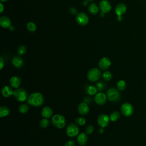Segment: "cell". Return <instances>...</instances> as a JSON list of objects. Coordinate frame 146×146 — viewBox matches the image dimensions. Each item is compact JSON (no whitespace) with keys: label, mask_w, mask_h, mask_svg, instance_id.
<instances>
[{"label":"cell","mask_w":146,"mask_h":146,"mask_svg":"<svg viewBox=\"0 0 146 146\" xmlns=\"http://www.w3.org/2000/svg\"><path fill=\"white\" fill-rule=\"evenodd\" d=\"M44 102V99L43 95L40 92H34L31 94L27 99V104L35 107L42 106Z\"/></svg>","instance_id":"6da1fadb"},{"label":"cell","mask_w":146,"mask_h":146,"mask_svg":"<svg viewBox=\"0 0 146 146\" xmlns=\"http://www.w3.org/2000/svg\"><path fill=\"white\" fill-rule=\"evenodd\" d=\"M13 95L17 100L21 102H25L29 98L27 91L22 88H16L14 91Z\"/></svg>","instance_id":"7a4b0ae2"},{"label":"cell","mask_w":146,"mask_h":146,"mask_svg":"<svg viewBox=\"0 0 146 146\" xmlns=\"http://www.w3.org/2000/svg\"><path fill=\"white\" fill-rule=\"evenodd\" d=\"M51 123L54 127L61 129L65 126L66 120L63 115L56 114L52 117Z\"/></svg>","instance_id":"3957f363"},{"label":"cell","mask_w":146,"mask_h":146,"mask_svg":"<svg viewBox=\"0 0 146 146\" xmlns=\"http://www.w3.org/2000/svg\"><path fill=\"white\" fill-rule=\"evenodd\" d=\"M101 72L98 68H91L87 74V77L89 81L95 82L98 81L101 77Z\"/></svg>","instance_id":"277c9868"},{"label":"cell","mask_w":146,"mask_h":146,"mask_svg":"<svg viewBox=\"0 0 146 146\" xmlns=\"http://www.w3.org/2000/svg\"><path fill=\"white\" fill-rule=\"evenodd\" d=\"M106 96L107 99L110 102H116L120 99V94L117 89L115 88H111L106 92Z\"/></svg>","instance_id":"5b68a950"},{"label":"cell","mask_w":146,"mask_h":146,"mask_svg":"<svg viewBox=\"0 0 146 146\" xmlns=\"http://www.w3.org/2000/svg\"><path fill=\"white\" fill-rule=\"evenodd\" d=\"M120 111L121 113L124 116L129 117L133 114L134 110L131 104L128 102H125L121 105L120 107Z\"/></svg>","instance_id":"8992f818"},{"label":"cell","mask_w":146,"mask_h":146,"mask_svg":"<svg viewBox=\"0 0 146 146\" xmlns=\"http://www.w3.org/2000/svg\"><path fill=\"white\" fill-rule=\"evenodd\" d=\"M79 127L78 125L75 123H70L66 128L67 135L70 137H73L79 134Z\"/></svg>","instance_id":"52a82bcc"},{"label":"cell","mask_w":146,"mask_h":146,"mask_svg":"<svg viewBox=\"0 0 146 146\" xmlns=\"http://www.w3.org/2000/svg\"><path fill=\"white\" fill-rule=\"evenodd\" d=\"M110 120V117L108 115L106 114H102L98 116L97 123L100 127L104 128L109 124Z\"/></svg>","instance_id":"ba28073f"},{"label":"cell","mask_w":146,"mask_h":146,"mask_svg":"<svg viewBox=\"0 0 146 146\" xmlns=\"http://www.w3.org/2000/svg\"><path fill=\"white\" fill-rule=\"evenodd\" d=\"M98 65L99 68L102 70H106L111 66V62L108 58L103 57L99 60Z\"/></svg>","instance_id":"9c48e42d"},{"label":"cell","mask_w":146,"mask_h":146,"mask_svg":"<svg viewBox=\"0 0 146 146\" xmlns=\"http://www.w3.org/2000/svg\"><path fill=\"white\" fill-rule=\"evenodd\" d=\"M107 96L103 92H99L96 94L94 98V100L96 104L100 106H102L106 104L107 102Z\"/></svg>","instance_id":"30bf717a"},{"label":"cell","mask_w":146,"mask_h":146,"mask_svg":"<svg viewBox=\"0 0 146 146\" xmlns=\"http://www.w3.org/2000/svg\"><path fill=\"white\" fill-rule=\"evenodd\" d=\"M88 17L84 13H80L76 16V21L81 26L86 25L88 22Z\"/></svg>","instance_id":"8fae6325"},{"label":"cell","mask_w":146,"mask_h":146,"mask_svg":"<svg viewBox=\"0 0 146 146\" xmlns=\"http://www.w3.org/2000/svg\"><path fill=\"white\" fill-rule=\"evenodd\" d=\"M89 107L88 104L85 102H82L78 106V111L81 115H86L89 112Z\"/></svg>","instance_id":"7c38bea8"},{"label":"cell","mask_w":146,"mask_h":146,"mask_svg":"<svg viewBox=\"0 0 146 146\" xmlns=\"http://www.w3.org/2000/svg\"><path fill=\"white\" fill-rule=\"evenodd\" d=\"M99 6L102 13H107L111 9V5L107 0H102L100 2Z\"/></svg>","instance_id":"4fadbf2b"},{"label":"cell","mask_w":146,"mask_h":146,"mask_svg":"<svg viewBox=\"0 0 146 146\" xmlns=\"http://www.w3.org/2000/svg\"><path fill=\"white\" fill-rule=\"evenodd\" d=\"M14 91L12 87L9 86H4L1 90V93L2 96L4 98H9L11 97L14 94Z\"/></svg>","instance_id":"5bb4252c"},{"label":"cell","mask_w":146,"mask_h":146,"mask_svg":"<svg viewBox=\"0 0 146 146\" xmlns=\"http://www.w3.org/2000/svg\"><path fill=\"white\" fill-rule=\"evenodd\" d=\"M78 144L80 145H84L88 141V136L86 133H81L78 135L76 139Z\"/></svg>","instance_id":"9a60e30c"},{"label":"cell","mask_w":146,"mask_h":146,"mask_svg":"<svg viewBox=\"0 0 146 146\" xmlns=\"http://www.w3.org/2000/svg\"><path fill=\"white\" fill-rule=\"evenodd\" d=\"M12 64L16 68H21L23 65L22 58L19 56H15L12 59Z\"/></svg>","instance_id":"2e32d148"},{"label":"cell","mask_w":146,"mask_h":146,"mask_svg":"<svg viewBox=\"0 0 146 146\" xmlns=\"http://www.w3.org/2000/svg\"><path fill=\"white\" fill-rule=\"evenodd\" d=\"M127 11V6L123 3L118 4L115 7V13L117 16H122Z\"/></svg>","instance_id":"e0dca14e"},{"label":"cell","mask_w":146,"mask_h":146,"mask_svg":"<svg viewBox=\"0 0 146 146\" xmlns=\"http://www.w3.org/2000/svg\"><path fill=\"white\" fill-rule=\"evenodd\" d=\"M21 84V79L18 76H13L10 80V84L11 87L18 88Z\"/></svg>","instance_id":"ac0fdd59"},{"label":"cell","mask_w":146,"mask_h":146,"mask_svg":"<svg viewBox=\"0 0 146 146\" xmlns=\"http://www.w3.org/2000/svg\"><path fill=\"white\" fill-rule=\"evenodd\" d=\"M53 114V111L48 106H46L44 107H43V108L41 112V115L42 116L44 117V118H50Z\"/></svg>","instance_id":"d6986e66"},{"label":"cell","mask_w":146,"mask_h":146,"mask_svg":"<svg viewBox=\"0 0 146 146\" xmlns=\"http://www.w3.org/2000/svg\"><path fill=\"white\" fill-rule=\"evenodd\" d=\"M0 24L2 27L8 28L11 26V21L8 17L3 16L0 19Z\"/></svg>","instance_id":"ffe728a7"},{"label":"cell","mask_w":146,"mask_h":146,"mask_svg":"<svg viewBox=\"0 0 146 146\" xmlns=\"http://www.w3.org/2000/svg\"><path fill=\"white\" fill-rule=\"evenodd\" d=\"M86 92L90 95H94L96 94L98 90L95 86L87 84L85 87Z\"/></svg>","instance_id":"44dd1931"},{"label":"cell","mask_w":146,"mask_h":146,"mask_svg":"<svg viewBox=\"0 0 146 146\" xmlns=\"http://www.w3.org/2000/svg\"><path fill=\"white\" fill-rule=\"evenodd\" d=\"M10 113V110L6 106L0 107V117H3L8 116Z\"/></svg>","instance_id":"7402d4cb"},{"label":"cell","mask_w":146,"mask_h":146,"mask_svg":"<svg viewBox=\"0 0 146 146\" xmlns=\"http://www.w3.org/2000/svg\"><path fill=\"white\" fill-rule=\"evenodd\" d=\"M120 114L118 111H113L110 114V119L111 121H116L120 118Z\"/></svg>","instance_id":"603a6c76"},{"label":"cell","mask_w":146,"mask_h":146,"mask_svg":"<svg viewBox=\"0 0 146 146\" xmlns=\"http://www.w3.org/2000/svg\"><path fill=\"white\" fill-rule=\"evenodd\" d=\"M29 107L27 104H22L18 108V111L21 113H26L29 111Z\"/></svg>","instance_id":"cb8c5ba5"},{"label":"cell","mask_w":146,"mask_h":146,"mask_svg":"<svg viewBox=\"0 0 146 146\" xmlns=\"http://www.w3.org/2000/svg\"><path fill=\"white\" fill-rule=\"evenodd\" d=\"M88 10L90 13H91L92 14H96L98 12L99 9L95 3H91L89 6Z\"/></svg>","instance_id":"d4e9b609"},{"label":"cell","mask_w":146,"mask_h":146,"mask_svg":"<svg viewBox=\"0 0 146 146\" xmlns=\"http://www.w3.org/2000/svg\"><path fill=\"white\" fill-rule=\"evenodd\" d=\"M116 87H117V89L119 91H123L127 87V84L125 81H124L123 80H121L117 83Z\"/></svg>","instance_id":"484cf974"},{"label":"cell","mask_w":146,"mask_h":146,"mask_svg":"<svg viewBox=\"0 0 146 146\" xmlns=\"http://www.w3.org/2000/svg\"><path fill=\"white\" fill-rule=\"evenodd\" d=\"M95 87H96L98 91H103L106 87V83H104L103 81H99L96 84V86Z\"/></svg>","instance_id":"4316f807"},{"label":"cell","mask_w":146,"mask_h":146,"mask_svg":"<svg viewBox=\"0 0 146 146\" xmlns=\"http://www.w3.org/2000/svg\"><path fill=\"white\" fill-rule=\"evenodd\" d=\"M102 77L105 81H109V80H111V79L112 78V74H111V72L108 71H106L103 72L102 75Z\"/></svg>","instance_id":"83f0119b"},{"label":"cell","mask_w":146,"mask_h":146,"mask_svg":"<svg viewBox=\"0 0 146 146\" xmlns=\"http://www.w3.org/2000/svg\"><path fill=\"white\" fill-rule=\"evenodd\" d=\"M50 124V121L47 118H44L42 119L39 122V125L41 128H46Z\"/></svg>","instance_id":"f1b7e54d"},{"label":"cell","mask_w":146,"mask_h":146,"mask_svg":"<svg viewBox=\"0 0 146 146\" xmlns=\"http://www.w3.org/2000/svg\"><path fill=\"white\" fill-rule=\"evenodd\" d=\"M75 123L79 126L84 125L86 124V119L83 117H78L75 119Z\"/></svg>","instance_id":"f546056e"},{"label":"cell","mask_w":146,"mask_h":146,"mask_svg":"<svg viewBox=\"0 0 146 146\" xmlns=\"http://www.w3.org/2000/svg\"><path fill=\"white\" fill-rule=\"evenodd\" d=\"M27 29L30 31H34L36 29V26L34 23L30 22L27 24Z\"/></svg>","instance_id":"4dcf8cb0"},{"label":"cell","mask_w":146,"mask_h":146,"mask_svg":"<svg viewBox=\"0 0 146 146\" xmlns=\"http://www.w3.org/2000/svg\"><path fill=\"white\" fill-rule=\"evenodd\" d=\"M26 48L25 46H19L17 50L18 54L19 55H22L25 54L26 53Z\"/></svg>","instance_id":"1f68e13d"},{"label":"cell","mask_w":146,"mask_h":146,"mask_svg":"<svg viewBox=\"0 0 146 146\" xmlns=\"http://www.w3.org/2000/svg\"><path fill=\"white\" fill-rule=\"evenodd\" d=\"M94 131V127L92 125H88L86 128V133L87 135L92 133Z\"/></svg>","instance_id":"d6a6232c"},{"label":"cell","mask_w":146,"mask_h":146,"mask_svg":"<svg viewBox=\"0 0 146 146\" xmlns=\"http://www.w3.org/2000/svg\"><path fill=\"white\" fill-rule=\"evenodd\" d=\"M84 102L86 103L88 105V104H91L92 102V98H91L90 97H88V96H87L84 99Z\"/></svg>","instance_id":"836d02e7"},{"label":"cell","mask_w":146,"mask_h":146,"mask_svg":"<svg viewBox=\"0 0 146 146\" xmlns=\"http://www.w3.org/2000/svg\"><path fill=\"white\" fill-rule=\"evenodd\" d=\"M64 146H75V142L72 140H70L65 143Z\"/></svg>","instance_id":"e575fe53"},{"label":"cell","mask_w":146,"mask_h":146,"mask_svg":"<svg viewBox=\"0 0 146 146\" xmlns=\"http://www.w3.org/2000/svg\"><path fill=\"white\" fill-rule=\"evenodd\" d=\"M3 66H4V60L2 57H1L0 58V70L2 69Z\"/></svg>","instance_id":"d590c367"},{"label":"cell","mask_w":146,"mask_h":146,"mask_svg":"<svg viewBox=\"0 0 146 146\" xmlns=\"http://www.w3.org/2000/svg\"><path fill=\"white\" fill-rule=\"evenodd\" d=\"M70 11L72 14H76L77 11H76V10L75 9V8H73V7H71L70 9Z\"/></svg>","instance_id":"8d00e7d4"},{"label":"cell","mask_w":146,"mask_h":146,"mask_svg":"<svg viewBox=\"0 0 146 146\" xmlns=\"http://www.w3.org/2000/svg\"><path fill=\"white\" fill-rule=\"evenodd\" d=\"M0 6H1V9H0V12L2 13L3 11V4L2 3H0Z\"/></svg>","instance_id":"74e56055"},{"label":"cell","mask_w":146,"mask_h":146,"mask_svg":"<svg viewBox=\"0 0 146 146\" xmlns=\"http://www.w3.org/2000/svg\"><path fill=\"white\" fill-rule=\"evenodd\" d=\"M99 132L100 134H102V133H103L104 132V129H103V127H101V128L99 129Z\"/></svg>","instance_id":"f35d334b"},{"label":"cell","mask_w":146,"mask_h":146,"mask_svg":"<svg viewBox=\"0 0 146 146\" xmlns=\"http://www.w3.org/2000/svg\"><path fill=\"white\" fill-rule=\"evenodd\" d=\"M117 21H122V17L121 16H117Z\"/></svg>","instance_id":"ab89813d"},{"label":"cell","mask_w":146,"mask_h":146,"mask_svg":"<svg viewBox=\"0 0 146 146\" xmlns=\"http://www.w3.org/2000/svg\"><path fill=\"white\" fill-rule=\"evenodd\" d=\"M9 29H10L11 30H14V27L11 26L9 27Z\"/></svg>","instance_id":"60d3db41"},{"label":"cell","mask_w":146,"mask_h":146,"mask_svg":"<svg viewBox=\"0 0 146 146\" xmlns=\"http://www.w3.org/2000/svg\"><path fill=\"white\" fill-rule=\"evenodd\" d=\"M87 4H88V2H87V0L84 2V5L86 6V5H87Z\"/></svg>","instance_id":"b9f144b4"},{"label":"cell","mask_w":146,"mask_h":146,"mask_svg":"<svg viewBox=\"0 0 146 146\" xmlns=\"http://www.w3.org/2000/svg\"><path fill=\"white\" fill-rule=\"evenodd\" d=\"M2 2H5V1H7V0H1Z\"/></svg>","instance_id":"7bdbcfd3"},{"label":"cell","mask_w":146,"mask_h":146,"mask_svg":"<svg viewBox=\"0 0 146 146\" xmlns=\"http://www.w3.org/2000/svg\"><path fill=\"white\" fill-rule=\"evenodd\" d=\"M87 1H93V0H87Z\"/></svg>","instance_id":"ee69618b"}]
</instances>
